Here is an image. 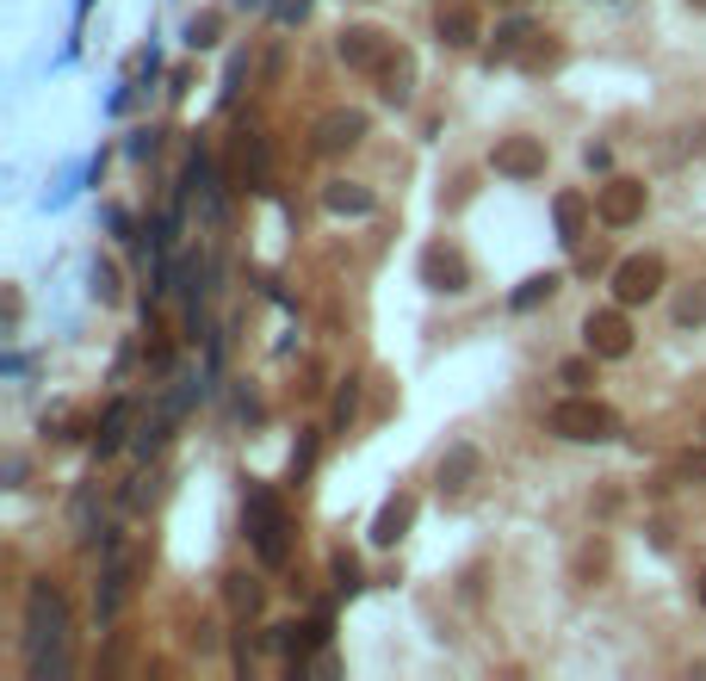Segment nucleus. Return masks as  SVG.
Returning a JSON list of instances; mask_svg holds the SVG:
<instances>
[{"instance_id":"b1692460","label":"nucleus","mask_w":706,"mask_h":681,"mask_svg":"<svg viewBox=\"0 0 706 681\" xmlns=\"http://www.w3.org/2000/svg\"><path fill=\"white\" fill-rule=\"evenodd\" d=\"M335 588H360V564H354V557H335Z\"/></svg>"},{"instance_id":"a211bd4d","label":"nucleus","mask_w":706,"mask_h":681,"mask_svg":"<svg viewBox=\"0 0 706 681\" xmlns=\"http://www.w3.org/2000/svg\"><path fill=\"white\" fill-rule=\"evenodd\" d=\"M125 422H130V403H112L106 422H99V453H112V446L125 440Z\"/></svg>"},{"instance_id":"9b49d317","label":"nucleus","mask_w":706,"mask_h":681,"mask_svg":"<svg viewBox=\"0 0 706 681\" xmlns=\"http://www.w3.org/2000/svg\"><path fill=\"white\" fill-rule=\"evenodd\" d=\"M366 137V111H329L323 125H316V149L323 156H341V149H354Z\"/></svg>"},{"instance_id":"1a4fd4ad","label":"nucleus","mask_w":706,"mask_h":681,"mask_svg":"<svg viewBox=\"0 0 706 681\" xmlns=\"http://www.w3.org/2000/svg\"><path fill=\"white\" fill-rule=\"evenodd\" d=\"M341 56L354 68H384V63H391V38L372 32V25H347V32H341Z\"/></svg>"},{"instance_id":"a878e982","label":"nucleus","mask_w":706,"mask_h":681,"mask_svg":"<svg viewBox=\"0 0 706 681\" xmlns=\"http://www.w3.org/2000/svg\"><path fill=\"white\" fill-rule=\"evenodd\" d=\"M192 44H218V19H199V25H192Z\"/></svg>"},{"instance_id":"4be33fe9","label":"nucleus","mask_w":706,"mask_h":681,"mask_svg":"<svg viewBox=\"0 0 706 681\" xmlns=\"http://www.w3.org/2000/svg\"><path fill=\"white\" fill-rule=\"evenodd\" d=\"M354 403H360V379H347V391L335 396V428H347V422H354Z\"/></svg>"},{"instance_id":"6ab92c4d","label":"nucleus","mask_w":706,"mask_h":681,"mask_svg":"<svg viewBox=\"0 0 706 681\" xmlns=\"http://www.w3.org/2000/svg\"><path fill=\"white\" fill-rule=\"evenodd\" d=\"M310 465H316V434H304V440L292 446V471H285V477H292V483H304V477H310Z\"/></svg>"},{"instance_id":"f03ea898","label":"nucleus","mask_w":706,"mask_h":681,"mask_svg":"<svg viewBox=\"0 0 706 681\" xmlns=\"http://www.w3.org/2000/svg\"><path fill=\"white\" fill-rule=\"evenodd\" d=\"M546 428L558 434V440H577V446H589V440H613V409L601 403V396H565L558 409L546 415Z\"/></svg>"},{"instance_id":"5701e85b","label":"nucleus","mask_w":706,"mask_h":681,"mask_svg":"<svg viewBox=\"0 0 706 681\" xmlns=\"http://www.w3.org/2000/svg\"><path fill=\"white\" fill-rule=\"evenodd\" d=\"M675 322H706V286L688 291V298L675 304Z\"/></svg>"},{"instance_id":"dca6fc26","label":"nucleus","mask_w":706,"mask_h":681,"mask_svg":"<svg viewBox=\"0 0 706 681\" xmlns=\"http://www.w3.org/2000/svg\"><path fill=\"white\" fill-rule=\"evenodd\" d=\"M558 286H565V273H534V279L515 291V310H534V304H539V298H551Z\"/></svg>"},{"instance_id":"7ed1b4c3","label":"nucleus","mask_w":706,"mask_h":681,"mask_svg":"<svg viewBox=\"0 0 706 681\" xmlns=\"http://www.w3.org/2000/svg\"><path fill=\"white\" fill-rule=\"evenodd\" d=\"M663 291V254H626L613 267V304H651Z\"/></svg>"},{"instance_id":"f8f14e48","label":"nucleus","mask_w":706,"mask_h":681,"mask_svg":"<svg viewBox=\"0 0 706 681\" xmlns=\"http://www.w3.org/2000/svg\"><path fill=\"white\" fill-rule=\"evenodd\" d=\"M551 217H558V236L565 242H582V223L601 217V211H596L589 192H558V199H551Z\"/></svg>"},{"instance_id":"bb28decb","label":"nucleus","mask_w":706,"mask_h":681,"mask_svg":"<svg viewBox=\"0 0 706 681\" xmlns=\"http://www.w3.org/2000/svg\"><path fill=\"white\" fill-rule=\"evenodd\" d=\"M700 607H706V576H700Z\"/></svg>"},{"instance_id":"6e6552de","label":"nucleus","mask_w":706,"mask_h":681,"mask_svg":"<svg viewBox=\"0 0 706 681\" xmlns=\"http://www.w3.org/2000/svg\"><path fill=\"white\" fill-rule=\"evenodd\" d=\"M415 490H397V496H384V508H378V521H372V545H397V539L415 526Z\"/></svg>"},{"instance_id":"0eeeda50","label":"nucleus","mask_w":706,"mask_h":681,"mask_svg":"<svg viewBox=\"0 0 706 681\" xmlns=\"http://www.w3.org/2000/svg\"><path fill=\"white\" fill-rule=\"evenodd\" d=\"M422 279L434 291H465L471 286V267H465V254H459V248L434 242V248H422Z\"/></svg>"},{"instance_id":"aec40b11","label":"nucleus","mask_w":706,"mask_h":681,"mask_svg":"<svg viewBox=\"0 0 706 681\" xmlns=\"http://www.w3.org/2000/svg\"><path fill=\"white\" fill-rule=\"evenodd\" d=\"M596 360H601V353H582V360H565V365H558V379H565V384H577V391H582V384L596 379Z\"/></svg>"},{"instance_id":"4468645a","label":"nucleus","mask_w":706,"mask_h":681,"mask_svg":"<svg viewBox=\"0 0 706 681\" xmlns=\"http://www.w3.org/2000/svg\"><path fill=\"white\" fill-rule=\"evenodd\" d=\"M323 205H329L335 217H366V211H372V192L354 187V180H335V187L323 192Z\"/></svg>"},{"instance_id":"f257e3e1","label":"nucleus","mask_w":706,"mask_h":681,"mask_svg":"<svg viewBox=\"0 0 706 681\" xmlns=\"http://www.w3.org/2000/svg\"><path fill=\"white\" fill-rule=\"evenodd\" d=\"M242 521H249L254 557H261L267 571H280L285 557H292V521H285V502L267 490V483H249V490H242Z\"/></svg>"},{"instance_id":"39448f33","label":"nucleus","mask_w":706,"mask_h":681,"mask_svg":"<svg viewBox=\"0 0 706 681\" xmlns=\"http://www.w3.org/2000/svg\"><path fill=\"white\" fill-rule=\"evenodd\" d=\"M596 211L608 230H626V223L644 217V180H608V187H596Z\"/></svg>"},{"instance_id":"2eb2a0df","label":"nucleus","mask_w":706,"mask_h":681,"mask_svg":"<svg viewBox=\"0 0 706 681\" xmlns=\"http://www.w3.org/2000/svg\"><path fill=\"white\" fill-rule=\"evenodd\" d=\"M471 471H477V453H471V446H453V453H446V459H440V490H465L471 483Z\"/></svg>"},{"instance_id":"f3484780","label":"nucleus","mask_w":706,"mask_h":681,"mask_svg":"<svg viewBox=\"0 0 706 681\" xmlns=\"http://www.w3.org/2000/svg\"><path fill=\"white\" fill-rule=\"evenodd\" d=\"M440 38H446V44H477V19L471 13H440Z\"/></svg>"},{"instance_id":"9d476101","label":"nucleus","mask_w":706,"mask_h":681,"mask_svg":"<svg viewBox=\"0 0 706 681\" xmlns=\"http://www.w3.org/2000/svg\"><path fill=\"white\" fill-rule=\"evenodd\" d=\"M44 638L63 645V602H56L50 588H32V663L44 657Z\"/></svg>"},{"instance_id":"20e7f679","label":"nucleus","mask_w":706,"mask_h":681,"mask_svg":"<svg viewBox=\"0 0 706 681\" xmlns=\"http://www.w3.org/2000/svg\"><path fill=\"white\" fill-rule=\"evenodd\" d=\"M582 341H589V353H601V360H626V353H632L626 304H613V310H589V322H582Z\"/></svg>"},{"instance_id":"412c9836","label":"nucleus","mask_w":706,"mask_h":681,"mask_svg":"<svg viewBox=\"0 0 706 681\" xmlns=\"http://www.w3.org/2000/svg\"><path fill=\"white\" fill-rule=\"evenodd\" d=\"M230 602L242 607V614H254V607H261V583H249V576H230Z\"/></svg>"},{"instance_id":"393cba45","label":"nucleus","mask_w":706,"mask_h":681,"mask_svg":"<svg viewBox=\"0 0 706 681\" xmlns=\"http://www.w3.org/2000/svg\"><path fill=\"white\" fill-rule=\"evenodd\" d=\"M675 471H682V477H706V453H682V459H675Z\"/></svg>"},{"instance_id":"423d86ee","label":"nucleus","mask_w":706,"mask_h":681,"mask_svg":"<svg viewBox=\"0 0 706 681\" xmlns=\"http://www.w3.org/2000/svg\"><path fill=\"white\" fill-rule=\"evenodd\" d=\"M489 168L508 180H539L546 174V143L539 137H503V143L489 149Z\"/></svg>"},{"instance_id":"ddd939ff","label":"nucleus","mask_w":706,"mask_h":681,"mask_svg":"<svg viewBox=\"0 0 706 681\" xmlns=\"http://www.w3.org/2000/svg\"><path fill=\"white\" fill-rule=\"evenodd\" d=\"M323 632H329V619L316 614V619H292V626H273V645L285 650V657H304V650L323 645Z\"/></svg>"}]
</instances>
